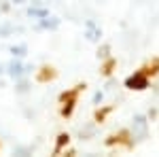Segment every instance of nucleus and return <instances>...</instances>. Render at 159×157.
Here are the masks:
<instances>
[{"mask_svg": "<svg viewBox=\"0 0 159 157\" xmlns=\"http://www.w3.org/2000/svg\"><path fill=\"white\" fill-rule=\"evenodd\" d=\"M115 68H117V60H115V58H106L100 70H102V74H104V76H110V74L115 72Z\"/></svg>", "mask_w": 159, "mask_h": 157, "instance_id": "obj_7", "label": "nucleus"}, {"mask_svg": "<svg viewBox=\"0 0 159 157\" xmlns=\"http://www.w3.org/2000/svg\"><path fill=\"white\" fill-rule=\"evenodd\" d=\"M68 142H70V134L61 132L60 136H57V140H55V149H53V153H55V155L61 153V149H64V146H68Z\"/></svg>", "mask_w": 159, "mask_h": 157, "instance_id": "obj_6", "label": "nucleus"}, {"mask_svg": "<svg viewBox=\"0 0 159 157\" xmlns=\"http://www.w3.org/2000/svg\"><path fill=\"white\" fill-rule=\"evenodd\" d=\"M110 113H112V106H104V109H98L96 113H93V119H96V123H104V121H106V117H108Z\"/></svg>", "mask_w": 159, "mask_h": 157, "instance_id": "obj_8", "label": "nucleus"}, {"mask_svg": "<svg viewBox=\"0 0 159 157\" xmlns=\"http://www.w3.org/2000/svg\"><path fill=\"white\" fill-rule=\"evenodd\" d=\"M142 74H147L148 79H153V76H157L159 74V58H151L147 64H142L140 68H138Z\"/></svg>", "mask_w": 159, "mask_h": 157, "instance_id": "obj_5", "label": "nucleus"}, {"mask_svg": "<svg viewBox=\"0 0 159 157\" xmlns=\"http://www.w3.org/2000/svg\"><path fill=\"white\" fill-rule=\"evenodd\" d=\"M115 145H123L125 149H132L134 142H132V132L129 130H119L117 134H112L106 138V146H115Z\"/></svg>", "mask_w": 159, "mask_h": 157, "instance_id": "obj_3", "label": "nucleus"}, {"mask_svg": "<svg viewBox=\"0 0 159 157\" xmlns=\"http://www.w3.org/2000/svg\"><path fill=\"white\" fill-rule=\"evenodd\" d=\"M55 79H57V70H55L53 66H43L36 72L38 83H51V81H55Z\"/></svg>", "mask_w": 159, "mask_h": 157, "instance_id": "obj_4", "label": "nucleus"}, {"mask_svg": "<svg viewBox=\"0 0 159 157\" xmlns=\"http://www.w3.org/2000/svg\"><path fill=\"white\" fill-rule=\"evenodd\" d=\"M85 83H79V85H74L72 89H68V91H61L60 94V104H61V109H60V115L61 117H72V113L74 109H76V104H79V96H81V91H85Z\"/></svg>", "mask_w": 159, "mask_h": 157, "instance_id": "obj_1", "label": "nucleus"}, {"mask_svg": "<svg viewBox=\"0 0 159 157\" xmlns=\"http://www.w3.org/2000/svg\"><path fill=\"white\" fill-rule=\"evenodd\" d=\"M148 85H151V79L147 74H142L140 70H136L134 74H129L125 79V87L132 89V91H144V89H148Z\"/></svg>", "mask_w": 159, "mask_h": 157, "instance_id": "obj_2", "label": "nucleus"}]
</instances>
